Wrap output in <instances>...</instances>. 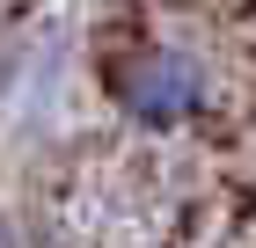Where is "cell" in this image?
I'll return each mask as SVG.
<instances>
[{
  "instance_id": "cell-1",
  "label": "cell",
  "mask_w": 256,
  "mask_h": 248,
  "mask_svg": "<svg viewBox=\"0 0 256 248\" xmlns=\"http://www.w3.org/2000/svg\"><path fill=\"white\" fill-rule=\"evenodd\" d=\"M118 102H124L132 124H146V132H176V124H190V117L212 102V80H205V66H198L190 51L154 44V51H139L118 73Z\"/></svg>"
}]
</instances>
